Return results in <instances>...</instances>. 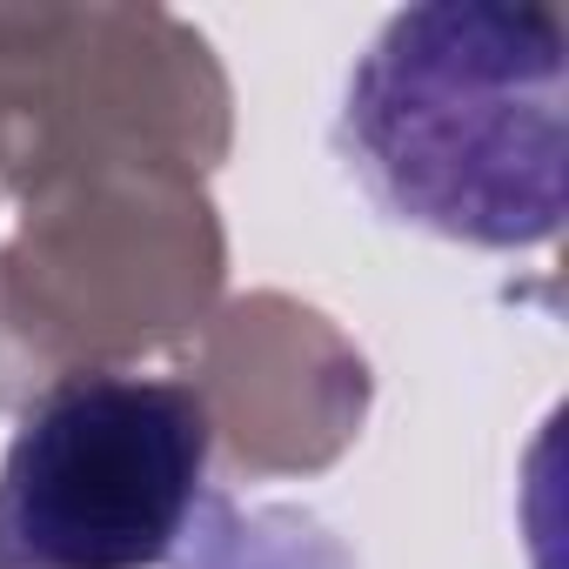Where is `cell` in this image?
Listing matches in <instances>:
<instances>
[{"label":"cell","instance_id":"6da1fadb","mask_svg":"<svg viewBox=\"0 0 569 569\" xmlns=\"http://www.w3.org/2000/svg\"><path fill=\"white\" fill-rule=\"evenodd\" d=\"M336 141L396 221L536 248L562 228L569 34L516 0L402 8L356 61Z\"/></svg>","mask_w":569,"mask_h":569},{"label":"cell","instance_id":"7a4b0ae2","mask_svg":"<svg viewBox=\"0 0 569 569\" xmlns=\"http://www.w3.org/2000/svg\"><path fill=\"white\" fill-rule=\"evenodd\" d=\"M208 476V409L188 382L61 376L0 456V569H154Z\"/></svg>","mask_w":569,"mask_h":569}]
</instances>
